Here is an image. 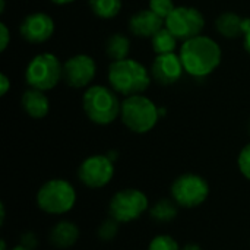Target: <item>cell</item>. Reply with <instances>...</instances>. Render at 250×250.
I'll return each instance as SVG.
<instances>
[{"instance_id": "cell-1", "label": "cell", "mask_w": 250, "mask_h": 250, "mask_svg": "<svg viewBox=\"0 0 250 250\" xmlns=\"http://www.w3.org/2000/svg\"><path fill=\"white\" fill-rule=\"evenodd\" d=\"M179 56L185 72L193 78L209 76L221 64L223 60L220 44L214 38L202 34L183 41L179 50Z\"/></svg>"}, {"instance_id": "cell-2", "label": "cell", "mask_w": 250, "mask_h": 250, "mask_svg": "<svg viewBox=\"0 0 250 250\" xmlns=\"http://www.w3.org/2000/svg\"><path fill=\"white\" fill-rule=\"evenodd\" d=\"M107 76L110 86L123 97L144 94L152 81L151 70L130 57L111 62Z\"/></svg>"}, {"instance_id": "cell-3", "label": "cell", "mask_w": 250, "mask_h": 250, "mask_svg": "<svg viewBox=\"0 0 250 250\" xmlns=\"http://www.w3.org/2000/svg\"><path fill=\"white\" fill-rule=\"evenodd\" d=\"M82 108L92 123L107 126L120 116L122 103L111 86L91 85L82 95Z\"/></svg>"}, {"instance_id": "cell-4", "label": "cell", "mask_w": 250, "mask_h": 250, "mask_svg": "<svg viewBox=\"0 0 250 250\" xmlns=\"http://www.w3.org/2000/svg\"><path fill=\"white\" fill-rule=\"evenodd\" d=\"M160 108L144 94L125 97L122 101L120 119L123 125L133 133L144 135L151 132L160 119Z\"/></svg>"}, {"instance_id": "cell-5", "label": "cell", "mask_w": 250, "mask_h": 250, "mask_svg": "<svg viewBox=\"0 0 250 250\" xmlns=\"http://www.w3.org/2000/svg\"><path fill=\"white\" fill-rule=\"evenodd\" d=\"M76 204V190L64 179H51L45 182L37 193V205L41 211L51 215H63L73 209Z\"/></svg>"}, {"instance_id": "cell-6", "label": "cell", "mask_w": 250, "mask_h": 250, "mask_svg": "<svg viewBox=\"0 0 250 250\" xmlns=\"http://www.w3.org/2000/svg\"><path fill=\"white\" fill-rule=\"evenodd\" d=\"M63 79V64L53 53L35 54L25 69V81L29 88L50 91Z\"/></svg>"}, {"instance_id": "cell-7", "label": "cell", "mask_w": 250, "mask_h": 250, "mask_svg": "<svg viewBox=\"0 0 250 250\" xmlns=\"http://www.w3.org/2000/svg\"><path fill=\"white\" fill-rule=\"evenodd\" d=\"M171 199L182 208H198L209 196V183L199 174L185 173L179 176L170 188Z\"/></svg>"}, {"instance_id": "cell-8", "label": "cell", "mask_w": 250, "mask_h": 250, "mask_svg": "<svg viewBox=\"0 0 250 250\" xmlns=\"http://www.w3.org/2000/svg\"><path fill=\"white\" fill-rule=\"evenodd\" d=\"M149 208L148 196L139 189H122L113 195L108 204V214L117 223H132Z\"/></svg>"}, {"instance_id": "cell-9", "label": "cell", "mask_w": 250, "mask_h": 250, "mask_svg": "<svg viewBox=\"0 0 250 250\" xmlns=\"http://www.w3.org/2000/svg\"><path fill=\"white\" fill-rule=\"evenodd\" d=\"M166 26L180 41L190 40L202 34L205 28V18L202 12L192 6H176L167 16Z\"/></svg>"}, {"instance_id": "cell-10", "label": "cell", "mask_w": 250, "mask_h": 250, "mask_svg": "<svg viewBox=\"0 0 250 250\" xmlns=\"http://www.w3.org/2000/svg\"><path fill=\"white\" fill-rule=\"evenodd\" d=\"M114 177V161L105 154H95L85 158L78 168V179L91 189L107 186Z\"/></svg>"}, {"instance_id": "cell-11", "label": "cell", "mask_w": 250, "mask_h": 250, "mask_svg": "<svg viewBox=\"0 0 250 250\" xmlns=\"http://www.w3.org/2000/svg\"><path fill=\"white\" fill-rule=\"evenodd\" d=\"M95 75L97 63L88 54H75L63 63V81L75 89L91 86Z\"/></svg>"}, {"instance_id": "cell-12", "label": "cell", "mask_w": 250, "mask_h": 250, "mask_svg": "<svg viewBox=\"0 0 250 250\" xmlns=\"http://www.w3.org/2000/svg\"><path fill=\"white\" fill-rule=\"evenodd\" d=\"M54 21L45 12H32L19 25V34L31 44H42L54 34Z\"/></svg>"}, {"instance_id": "cell-13", "label": "cell", "mask_w": 250, "mask_h": 250, "mask_svg": "<svg viewBox=\"0 0 250 250\" xmlns=\"http://www.w3.org/2000/svg\"><path fill=\"white\" fill-rule=\"evenodd\" d=\"M185 67L180 56L176 53L157 54L151 64V76L158 85L170 86L179 82L183 76Z\"/></svg>"}, {"instance_id": "cell-14", "label": "cell", "mask_w": 250, "mask_h": 250, "mask_svg": "<svg viewBox=\"0 0 250 250\" xmlns=\"http://www.w3.org/2000/svg\"><path fill=\"white\" fill-rule=\"evenodd\" d=\"M166 22L151 9H142L135 12L127 22L129 31L135 37L141 38H152L161 28H164Z\"/></svg>"}, {"instance_id": "cell-15", "label": "cell", "mask_w": 250, "mask_h": 250, "mask_svg": "<svg viewBox=\"0 0 250 250\" xmlns=\"http://www.w3.org/2000/svg\"><path fill=\"white\" fill-rule=\"evenodd\" d=\"M215 28L224 38H239L245 37L250 29V18H243L234 12H224L215 21Z\"/></svg>"}, {"instance_id": "cell-16", "label": "cell", "mask_w": 250, "mask_h": 250, "mask_svg": "<svg viewBox=\"0 0 250 250\" xmlns=\"http://www.w3.org/2000/svg\"><path fill=\"white\" fill-rule=\"evenodd\" d=\"M21 105L31 119H44L50 111V100L44 91L29 88L21 97Z\"/></svg>"}, {"instance_id": "cell-17", "label": "cell", "mask_w": 250, "mask_h": 250, "mask_svg": "<svg viewBox=\"0 0 250 250\" xmlns=\"http://www.w3.org/2000/svg\"><path fill=\"white\" fill-rule=\"evenodd\" d=\"M50 243L57 249L72 248L79 239V229L75 223L62 220L56 223L50 230Z\"/></svg>"}, {"instance_id": "cell-18", "label": "cell", "mask_w": 250, "mask_h": 250, "mask_svg": "<svg viewBox=\"0 0 250 250\" xmlns=\"http://www.w3.org/2000/svg\"><path fill=\"white\" fill-rule=\"evenodd\" d=\"M105 54L110 57L111 62L123 60L129 57L130 53V40L127 35L122 32L111 34L105 41Z\"/></svg>"}, {"instance_id": "cell-19", "label": "cell", "mask_w": 250, "mask_h": 250, "mask_svg": "<svg viewBox=\"0 0 250 250\" xmlns=\"http://www.w3.org/2000/svg\"><path fill=\"white\" fill-rule=\"evenodd\" d=\"M177 38L174 37V34L164 25V28H161L152 38H151V45L155 54H168V53H174L176 47H177Z\"/></svg>"}, {"instance_id": "cell-20", "label": "cell", "mask_w": 250, "mask_h": 250, "mask_svg": "<svg viewBox=\"0 0 250 250\" xmlns=\"http://www.w3.org/2000/svg\"><path fill=\"white\" fill-rule=\"evenodd\" d=\"M179 205L173 199H160L149 209V215L152 220L158 223H170L177 217Z\"/></svg>"}, {"instance_id": "cell-21", "label": "cell", "mask_w": 250, "mask_h": 250, "mask_svg": "<svg viewBox=\"0 0 250 250\" xmlns=\"http://www.w3.org/2000/svg\"><path fill=\"white\" fill-rule=\"evenodd\" d=\"M91 12L101 19H113L122 10V0H88Z\"/></svg>"}, {"instance_id": "cell-22", "label": "cell", "mask_w": 250, "mask_h": 250, "mask_svg": "<svg viewBox=\"0 0 250 250\" xmlns=\"http://www.w3.org/2000/svg\"><path fill=\"white\" fill-rule=\"evenodd\" d=\"M119 224L120 223H117L111 217L107 218V220H104L100 224V227H98V237H100V240H103V242H111L117 236V233H119Z\"/></svg>"}, {"instance_id": "cell-23", "label": "cell", "mask_w": 250, "mask_h": 250, "mask_svg": "<svg viewBox=\"0 0 250 250\" xmlns=\"http://www.w3.org/2000/svg\"><path fill=\"white\" fill-rule=\"evenodd\" d=\"M148 250H182L179 248V243L168 234H160L155 236L149 245Z\"/></svg>"}, {"instance_id": "cell-24", "label": "cell", "mask_w": 250, "mask_h": 250, "mask_svg": "<svg viewBox=\"0 0 250 250\" xmlns=\"http://www.w3.org/2000/svg\"><path fill=\"white\" fill-rule=\"evenodd\" d=\"M174 7H176V4L173 0H149L148 1V9H151L160 18H163L164 22H166L167 16L174 10Z\"/></svg>"}, {"instance_id": "cell-25", "label": "cell", "mask_w": 250, "mask_h": 250, "mask_svg": "<svg viewBox=\"0 0 250 250\" xmlns=\"http://www.w3.org/2000/svg\"><path fill=\"white\" fill-rule=\"evenodd\" d=\"M237 166H239L240 173L248 180H250V142L242 148V151L239 154V158H237Z\"/></svg>"}, {"instance_id": "cell-26", "label": "cell", "mask_w": 250, "mask_h": 250, "mask_svg": "<svg viewBox=\"0 0 250 250\" xmlns=\"http://www.w3.org/2000/svg\"><path fill=\"white\" fill-rule=\"evenodd\" d=\"M10 42V31L4 22H0V51H4Z\"/></svg>"}, {"instance_id": "cell-27", "label": "cell", "mask_w": 250, "mask_h": 250, "mask_svg": "<svg viewBox=\"0 0 250 250\" xmlns=\"http://www.w3.org/2000/svg\"><path fill=\"white\" fill-rule=\"evenodd\" d=\"M10 86H12L10 79L7 78L6 73H1V75H0V92H1L0 95H6L7 91L10 89Z\"/></svg>"}, {"instance_id": "cell-28", "label": "cell", "mask_w": 250, "mask_h": 250, "mask_svg": "<svg viewBox=\"0 0 250 250\" xmlns=\"http://www.w3.org/2000/svg\"><path fill=\"white\" fill-rule=\"evenodd\" d=\"M243 44H245V50L250 54V29L245 34V37H243Z\"/></svg>"}, {"instance_id": "cell-29", "label": "cell", "mask_w": 250, "mask_h": 250, "mask_svg": "<svg viewBox=\"0 0 250 250\" xmlns=\"http://www.w3.org/2000/svg\"><path fill=\"white\" fill-rule=\"evenodd\" d=\"M51 3L54 4H59V6H64V4H69V3H73L75 0H50Z\"/></svg>"}, {"instance_id": "cell-30", "label": "cell", "mask_w": 250, "mask_h": 250, "mask_svg": "<svg viewBox=\"0 0 250 250\" xmlns=\"http://www.w3.org/2000/svg\"><path fill=\"white\" fill-rule=\"evenodd\" d=\"M182 250H202V248H199L198 245H186Z\"/></svg>"}, {"instance_id": "cell-31", "label": "cell", "mask_w": 250, "mask_h": 250, "mask_svg": "<svg viewBox=\"0 0 250 250\" xmlns=\"http://www.w3.org/2000/svg\"><path fill=\"white\" fill-rule=\"evenodd\" d=\"M0 208H1V224H4V218H6V211H4V205L1 204V205H0Z\"/></svg>"}, {"instance_id": "cell-32", "label": "cell", "mask_w": 250, "mask_h": 250, "mask_svg": "<svg viewBox=\"0 0 250 250\" xmlns=\"http://www.w3.org/2000/svg\"><path fill=\"white\" fill-rule=\"evenodd\" d=\"M10 250H32V249H29V248H26V246H23V245H18V246H15L13 249H10Z\"/></svg>"}, {"instance_id": "cell-33", "label": "cell", "mask_w": 250, "mask_h": 250, "mask_svg": "<svg viewBox=\"0 0 250 250\" xmlns=\"http://www.w3.org/2000/svg\"><path fill=\"white\" fill-rule=\"evenodd\" d=\"M0 13H3L4 12V6H6V0H0Z\"/></svg>"}, {"instance_id": "cell-34", "label": "cell", "mask_w": 250, "mask_h": 250, "mask_svg": "<svg viewBox=\"0 0 250 250\" xmlns=\"http://www.w3.org/2000/svg\"><path fill=\"white\" fill-rule=\"evenodd\" d=\"M1 250H7V246H6V240H1Z\"/></svg>"}, {"instance_id": "cell-35", "label": "cell", "mask_w": 250, "mask_h": 250, "mask_svg": "<svg viewBox=\"0 0 250 250\" xmlns=\"http://www.w3.org/2000/svg\"><path fill=\"white\" fill-rule=\"evenodd\" d=\"M249 132H250V123H249Z\"/></svg>"}]
</instances>
